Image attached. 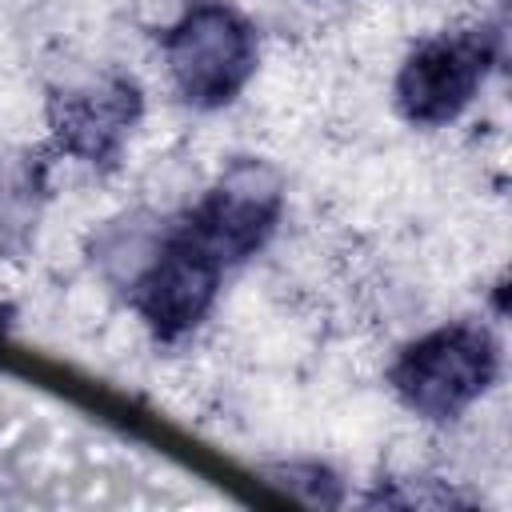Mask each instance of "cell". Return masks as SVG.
Masks as SVG:
<instances>
[{
	"label": "cell",
	"instance_id": "cell-1",
	"mask_svg": "<svg viewBox=\"0 0 512 512\" xmlns=\"http://www.w3.org/2000/svg\"><path fill=\"white\" fill-rule=\"evenodd\" d=\"M496 376L500 340L492 336V328L476 320H452L404 344L388 372V384L412 416L448 424L480 404Z\"/></svg>",
	"mask_w": 512,
	"mask_h": 512
},
{
	"label": "cell",
	"instance_id": "cell-2",
	"mask_svg": "<svg viewBox=\"0 0 512 512\" xmlns=\"http://www.w3.org/2000/svg\"><path fill=\"white\" fill-rule=\"evenodd\" d=\"M256 28L224 0H192L164 28V68L176 96L200 112L232 104L256 72Z\"/></svg>",
	"mask_w": 512,
	"mask_h": 512
},
{
	"label": "cell",
	"instance_id": "cell-3",
	"mask_svg": "<svg viewBox=\"0 0 512 512\" xmlns=\"http://www.w3.org/2000/svg\"><path fill=\"white\" fill-rule=\"evenodd\" d=\"M500 36L492 28H452L420 40L392 84L396 112L416 128H444L452 124L484 88L488 72L496 68Z\"/></svg>",
	"mask_w": 512,
	"mask_h": 512
},
{
	"label": "cell",
	"instance_id": "cell-4",
	"mask_svg": "<svg viewBox=\"0 0 512 512\" xmlns=\"http://www.w3.org/2000/svg\"><path fill=\"white\" fill-rule=\"evenodd\" d=\"M284 212V180L264 160H236L216 184L188 208L176 232L196 244L224 272L256 256L276 232Z\"/></svg>",
	"mask_w": 512,
	"mask_h": 512
},
{
	"label": "cell",
	"instance_id": "cell-5",
	"mask_svg": "<svg viewBox=\"0 0 512 512\" xmlns=\"http://www.w3.org/2000/svg\"><path fill=\"white\" fill-rule=\"evenodd\" d=\"M220 280L224 268L208 260L196 244H188L176 228H168L156 232L152 248L128 276V300L136 316L148 324V332L172 344L208 320L220 296Z\"/></svg>",
	"mask_w": 512,
	"mask_h": 512
},
{
	"label": "cell",
	"instance_id": "cell-6",
	"mask_svg": "<svg viewBox=\"0 0 512 512\" xmlns=\"http://www.w3.org/2000/svg\"><path fill=\"white\" fill-rule=\"evenodd\" d=\"M140 120V88L124 72H96L48 100V128L60 152L84 164H112Z\"/></svg>",
	"mask_w": 512,
	"mask_h": 512
}]
</instances>
